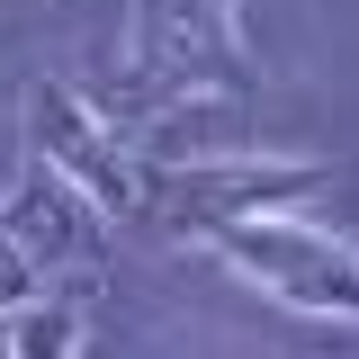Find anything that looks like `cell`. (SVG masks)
<instances>
[{
    "label": "cell",
    "instance_id": "obj_4",
    "mask_svg": "<svg viewBox=\"0 0 359 359\" xmlns=\"http://www.w3.org/2000/svg\"><path fill=\"white\" fill-rule=\"evenodd\" d=\"M323 162H153V207L144 224H171L189 243H207L233 216H278L323 189Z\"/></svg>",
    "mask_w": 359,
    "mask_h": 359
},
{
    "label": "cell",
    "instance_id": "obj_6",
    "mask_svg": "<svg viewBox=\"0 0 359 359\" xmlns=\"http://www.w3.org/2000/svg\"><path fill=\"white\" fill-rule=\"evenodd\" d=\"M9 351H27V359L81 351V306H72V297H27V306H9Z\"/></svg>",
    "mask_w": 359,
    "mask_h": 359
},
{
    "label": "cell",
    "instance_id": "obj_7",
    "mask_svg": "<svg viewBox=\"0 0 359 359\" xmlns=\"http://www.w3.org/2000/svg\"><path fill=\"white\" fill-rule=\"evenodd\" d=\"M27 297H36V269L18 261V243L0 233V314H9V306H27Z\"/></svg>",
    "mask_w": 359,
    "mask_h": 359
},
{
    "label": "cell",
    "instance_id": "obj_3",
    "mask_svg": "<svg viewBox=\"0 0 359 359\" xmlns=\"http://www.w3.org/2000/svg\"><path fill=\"white\" fill-rule=\"evenodd\" d=\"M27 144H36V162H54V171L81 189L90 207L144 224V207H153V162L126 153V135H117V117L99 99H81L72 81H36L27 90Z\"/></svg>",
    "mask_w": 359,
    "mask_h": 359
},
{
    "label": "cell",
    "instance_id": "obj_1",
    "mask_svg": "<svg viewBox=\"0 0 359 359\" xmlns=\"http://www.w3.org/2000/svg\"><path fill=\"white\" fill-rule=\"evenodd\" d=\"M252 81L261 72L233 36V0H135V54L99 90V108L117 126H135V117H162L180 99H243Z\"/></svg>",
    "mask_w": 359,
    "mask_h": 359
},
{
    "label": "cell",
    "instance_id": "obj_2",
    "mask_svg": "<svg viewBox=\"0 0 359 359\" xmlns=\"http://www.w3.org/2000/svg\"><path fill=\"white\" fill-rule=\"evenodd\" d=\"M207 252H216L224 269H243L252 287H269L278 306L359 323V252L332 243V233H314V224H297L287 207H278V216H233V224H216Z\"/></svg>",
    "mask_w": 359,
    "mask_h": 359
},
{
    "label": "cell",
    "instance_id": "obj_5",
    "mask_svg": "<svg viewBox=\"0 0 359 359\" xmlns=\"http://www.w3.org/2000/svg\"><path fill=\"white\" fill-rule=\"evenodd\" d=\"M0 233L18 243V261L36 269V278L45 269H81V261L108 252V243H99V207H90L54 162H36V171L0 198Z\"/></svg>",
    "mask_w": 359,
    "mask_h": 359
}]
</instances>
